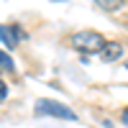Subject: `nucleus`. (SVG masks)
<instances>
[{"mask_svg": "<svg viewBox=\"0 0 128 128\" xmlns=\"http://www.w3.org/2000/svg\"><path fill=\"white\" fill-rule=\"evenodd\" d=\"M69 44L77 51H82V54H100L108 41H105L102 34H98V31H77V34L69 36Z\"/></svg>", "mask_w": 128, "mask_h": 128, "instance_id": "1", "label": "nucleus"}, {"mask_svg": "<svg viewBox=\"0 0 128 128\" xmlns=\"http://www.w3.org/2000/svg\"><path fill=\"white\" fill-rule=\"evenodd\" d=\"M34 113L36 115H54V118H64V120H77L74 110H69L67 105H62L56 100H49V98H41L34 105Z\"/></svg>", "mask_w": 128, "mask_h": 128, "instance_id": "2", "label": "nucleus"}, {"mask_svg": "<svg viewBox=\"0 0 128 128\" xmlns=\"http://www.w3.org/2000/svg\"><path fill=\"white\" fill-rule=\"evenodd\" d=\"M18 38H26V34L18 26H0V41H3L8 49H13L18 44Z\"/></svg>", "mask_w": 128, "mask_h": 128, "instance_id": "3", "label": "nucleus"}, {"mask_svg": "<svg viewBox=\"0 0 128 128\" xmlns=\"http://www.w3.org/2000/svg\"><path fill=\"white\" fill-rule=\"evenodd\" d=\"M120 56H123V44H118V41H108V44L102 46V51H100L102 62H115Z\"/></svg>", "mask_w": 128, "mask_h": 128, "instance_id": "4", "label": "nucleus"}, {"mask_svg": "<svg viewBox=\"0 0 128 128\" xmlns=\"http://www.w3.org/2000/svg\"><path fill=\"white\" fill-rule=\"evenodd\" d=\"M98 5H102L105 10H118L120 5H123V0H95Z\"/></svg>", "mask_w": 128, "mask_h": 128, "instance_id": "5", "label": "nucleus"}, {"mask_svg": "<svg viewBox=\"0 0 128 128\" xmlns=\"http://www.w3.org/2000/svg\"><path fill=\"white\" fill-rule=\"evenodd\" d=\"M0 67H3V69H8V72L16 67V64H13V59H10V56L5 54V51H0Z\"/></svg>", "mask_w": 128, "mask_h": 128, "instance_id": "6", "label": "nucleus"}, {"mask_svg": "<svg viewBox=\"0 0 128 128\" xmlns=\"http://www.w3.org/2000/svg\"><path fill=\"white\" fill-rule=\"evenodd\" d=\"M5 95H8V87H5V82L0 80V100H5Z\"/></svg>", "mask_w": 128, "mask_h": 128, "instance_id": "7", "label": "nucleus"}, {"mask_svg": "<svg viewBox=\"0 0 128 128\" xmlns=\"http://www.w3.org/2000/svg\"><path fill=\"white\" fill-rule=\"evenodd\" d=\"M123 123L128 126V110H123Z\"/></svg>", "mask_w": 128, "mask_h": 128, "instance_id": "8", "label": "nucleus"}, {"mask_svg": "<svg viewBox=\"0 0 128 128\" xmlns=\"http://www.w3.org/2000/svg\"><path fill=\"white\" fill-rule=\"evenodd\" d=\"M126 69H128V62H126Z\"/></svg>", "mask_w": 128, "mask_h": 128, "instance_id": "9", "label": "nucleus"}]
</instances>
